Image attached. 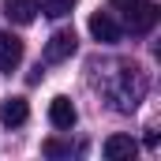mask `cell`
Returning a JSON list of instances; mask_svg holds the SVG:
<instances>
[{"label":"cell","instance_id":"1","mask_svg":"<svg viewBox=\"0 0 161 161\" xmlns=\"http://www.w3.org/2000/svg\"><path fill=\"white\" fill-rule=\"evenodd\" d=\"M105 94H109V101H113L120 113H131V109H139V101L146 97V75H142L135 64H120V68L113 71V79L105 82Z\"/></svg>","mask_w":161,"mask_h":161},{"label":"cell","instance_id":"2","mask_svg":"<svg viewBox=\"0 0 161 161\" xmlns=\"http://www.w3.org/2000/svg\"><path fill=\"white\" fill-rule=\"evenodd\" d=\"M75 30H56L53 38L45 41V60L49 64H64V60H71L75 56Z\"/></svg>","mask_w":161,"mask_h":161},{"label":"cell","instance_id":"3","mask_svg":"<svg viewBox=\"0 0 161 161\" xmlns=\"http://www.w3.org/2000/svg\"><path fill=\"white\" fill-rule=\"evenodd\" d=\"M75 120H79V109L71 105V97H53L49 101V124L56 127V131H71L75 127Z\"/></svg>","mask_w":161,"mask_h":161},{"label":"cell","instance_id":"4","mask_svg":"<svg viewBox=\"0 0 161 161\" xmlns=\"http://www.w3.org/2000/svg\"><path fill=\"white\" fill-rule=\"evenodd\" d=\"M86 26H90L94 41H101V45H116V41H120V34H124V30H120V23H116L109 11H97V15H90V23H86Z\"/></svg>","mask_w":161,"mask_h":161},{"label":"cell","instance_id":"5","mask_svg":"<svg viewBox=\"0 0 161 161\" xmlns=\"http://www.w3.org/2000/svg\"><path fill=\"white\" fill-rule=\"evenodd\" d=\"M127 26H131V34H150L154 30V23H158V4H150V0H139L127 15Z\"/></svg>","mask_w":161,"mask_h":161},{"label":"cell","instance_id":"6","mask_svg":"<svg viewBox=\"0 0 161 161\" xmlns=\"http://www.w3.org/2000/svg\"><path fill=\"white\" fill-rule=\"evenodd\" d=\"M139 154V142L131 135H109L105 139V158L109 161H131Z\"/></svg>","mask_w":161,"mask_h":161},{"label":"cell","instance_id":"7","mask_svg":"<svg viewBox=\"0 0 161 161\" xmlns=\"http://www.w3.org/2000/svg\"><path fill=\"white\" fill-rule=\"evenodd\" d=\"M23 64V41L15 34H0V71H15Z\"/></svg>","mask_w":161,"mask_h":161},{"label":"cell","instance_id":"8","mask_svg":"<svg viewBox=\"0 0 161 161\" xmlns=\"http://www.w3.org/2000/svg\"><path fill=\"white\" fill-rule=\"evenodd\" d=\"M4 15H8L11 23L26 26V23L38 19V0H4Z\"/></svg>","mask_w":161,"mask_h":161},{"label":"cell","instance_id":"9","mask_svg":"<svg viewBox=\"0 0 161 161\" xmlns=\"http://www.w3.org/2000/svg\"><path fill=\"white\" fill-rule=\"evenodd\" d=\"M30 116V105L23 101V97H8L4 105H0V120L8 124V127H19V124H26Z\"/></svg>","mask_w":161,"mask_h":161},{"label":"cell","instance_id":"10","mask_svg":"<svg viewBox=\"0 0 161 161\" xmlns=\"http://www.w3.org/2000/svg\"><path fill=\"white\" fill-rule=\"evenodd\" d=\"M71 8H75V0H38V11H45L49 19H64V15H71Z\"/></svg>","mask_w":161,"mask_h":161},{"label":"cell","instance_id":"11","mask_svg":"<svg viewBox=\"0 0 161 161\" xmlns=\"http://www.w3.org/2000/svg\"><path fill=\"white\" fill-rule=\"evenodd\" d=\"M41 150H45L49 158H71V142H56V139H49Z\"/></svg>","mask_w":161,"mask_h":161},{"label":"cell","instance_id":"12","mask_svg":"<svg viewBox=\"0 0 161 161\" xmlns=\"http://www.w3.org/2000/svg\"><path fill=\"white\" fill-rule=\"evenodd\" d=\"M135 4H139V0H113V8H116V11H124V15H127Z\"/></svg>","mask_w":161,"mask_h":161}]
</instances>
